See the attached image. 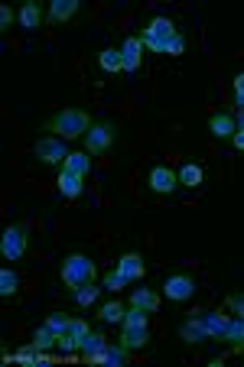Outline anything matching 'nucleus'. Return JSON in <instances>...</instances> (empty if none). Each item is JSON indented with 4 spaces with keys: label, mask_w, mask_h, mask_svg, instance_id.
Here are the masks:
<instances>
[{
    "label": "nucleus",
    "mask_w": 244,
    "mask_h": 367,
    "mask_svg": "<svg viewBox=\"0 0 244 367\" xmlns=\"http://www.w3.org/2000/svg\"><path fill=\"white\" fill-rule=\"evenodd\" d=\"M98 296H101V290L95 283H88V286H78V290H72V299H75L78 306L82 309H88V306H95L98 302Z\"/></svg>",
    "instance_id": "a878e982"
},
{
    "label": "nucleus",
    "mask_w": 244,
    "mask_h": 367,
    "mask_svg": "<svg viewBox=\"0 0 244 367\" xmlns=\"http://www.w3.org/2000/svg\"><path fill=\"white\" fill-rule=\"evenodd\" d=\"M101 319L107 322V325H115V322H124V306L121 302H105V306H101Z\"/></svg>",
    "instance_id": "cd10ccee"
},
{
    "label": "nucleus",
    "mask_w": 244,
    "mask_h": 367,
    "mask_svg": "<svg viewBox=\"0 0 244 367\" xmlns=\"http://www.w3.org/2000/svg\"><path fill=\"white\" fill-rule=\"evenodd\" d=\"M163 292H166V299H173V302H186V299H192V292H196V280H192L189 273H176L163 283Z\"/></svg>",
    "instance_id": "423d86ee"
},
{
    "label": "nucleus",
    "mask_w": 244,
    "mask_h": 367,
    "mask_svg": "<svg viewBox=\"0 0 244 367\" xmlns=\"http://www.w3.org/2000/svg\"><path fill=\"white\" fill-rule=\"evenodd\" d=\"M225 306H228L235 315H241V319H244V292H231V296L225 299Z\"/></svg>",
    "instance_id": "72a5a7b5"
},
{
    "label": "nucleus",
    "mask_w": 244,
    "mask_h": 367,
    "mask_svg": "<svg viewBox=\"0 0 244 367\" xmlns=\"http://www.w3.org/2000/svg\"><path fill=\"white\" fill-rule=\"evenodd\" d=\"M179 338H183V341H189V344H206V341H212V335H208L202 315H189V319L179 322Z\"/></svg>",
    "instance_id": "0eeeda50"
},
{
    "label": "nucleus",
    "mask_w": 244,
    "mask_h": 367,
    "mask_svg": "<svg viewBox=\"0 0 244 367\" xmlns=\"http://www.w3.org/2000/svg\"><path fill=\"white\" fill-rule=\"evenodd\" d=\"M127 283H130V280H127V276H124V273H121V270H117V267H115V270H111V273L105 276V290H111V292L124 290V286H127Z\"/></svg>",
    "instance_id": "7c9ffc66"
},
{
    "label": "nucleus",
    "mask_w": 244,
    "mask_h": 367,
    "mask_svg": "<svg viewBox=\"0 0 244 367\" xmlns=\"http://www.w3.org/2000/svg\"><path fill=\"white\" fill-rule=\"evenodd\" d=\"M59 273H62V283L69 286V292H72V290H78V286L95 283L98 267H95V261L92 257H85V253H69V257L62 261Z\"/></svg>",
    "instance_id": "f03ea898"
},
{
    "label": "nucleus",
    "mask_w": 244,
    "mask_h": 367,
    "mask_svg": "<svg viewBox=\"0 0 244 367\" xmlns=\"http://www.w3.org/2000/svg\"><path fill=\"white\" fill-rule=\"evenodd\" d=\"M130 306H140V309H147V312H157L160 309V296L153 290H134L130 292Z\"/></svg>",
    "instance_id": "4be33fe9"
},
{
    "label": "nucleus",
    "mask_w": 244,
    "mask_h": 367,
    "mask_svg": "<svg viewBox=\"0 0 244 367\" xmlns=\"http://www.w3.org/2000/svg\"><path fill=\"white\" fill-rule=\"evenodd\" d=\"M59 348H62V354H72V351H78L82 344H78L72 335H59Z\"/></svg>",
    "instance_id": "f704fd0d"
},
{
    "label": "nucleus",
    "mask_w": 244,
    "mask_h": 367,
    "mask_svg": "<svg viewBox=\"0 0 244 367\" xmlns=\"http://www.w3.org/2000/svg\"><path fill=\"white\" fill-rule=\"evenodd\" d=\"M235 124H238V131H244V107L235 111Z\"/></svg>",
    "instance_id": "ea45409f"
},
{
    "label": "nucleus",
    "mask_w": 244,
    "mask_h": 367,
    "mask_svg": "<svg viewBox=\"0 0 244 367\" xmlns=\"http://www.w3.org/2000/svg\"><path fill=\"white\" fill-rule=\"evenodd\" d=\"M117 270H121L124 276H127L130 283H137V280H144V257L140 253H134V251H127V253H121V261H117Z\"/></svg>",
    "instance_id": "9d476101"
},
{
    "label": "nucleus",
    "mask_w": 244,
    "mask_h": 367,
    "mask_svg": "<svg viewBox=\"0 0 244 367\" xmlns=\"http://www.w3.org/2000/svg\"><path fill=\"white\" fill-rule=\"evenodd\" d=\"M147 309H140V306H130V309H124V322L121 325H147Z\"/></svg>",
    "instance_id": "c756f323"
},
{
    "label": "nucleus",
    "mask_w": 244,
    "mask_h": 367,
    "mask_svg": "<svg viewBox=\"0 0 244 367\" xmlns=\"http://www.w3.org/2000/svg\"><path fill=\"white\" fill-rule=\"evenodd\" d=\"M198 315H202V322H206L208 335H212L215 341H221V338H225V332H228V322H231V315H225V312H215V309H206V312H198Z\"/></svg>",
    "instance_id": "ddd939ff"
},
{
    "label": "nucleus",
    "mask_w": 244,
    "mask_h": 367,
    "mask_svg": "<svg viewBox=\"0 0 244 367\" xmlns=\"http://www.w3.org/2000/svg\"><path fill=\"white\" fill-rule=\"evenodd\" d=\"M176 185H179V176H176L169 166H153V169H150V189H153V192L169 195Z\"/></svg>",
    "instance_id": "1a4fd4ad"
},
{
    "label": "nucleus",
    "mask_w": 244,
    "mask_h": 367,
    "mask_svg": "<svg viewBox=\"0 0 244 367\" xmlns=\"http://www.w3.org/2000/svg\"><path fill=\"white\" fill-rule=\"evenodd\" d=\"M65 335H72L78 344H82V338L88 335V325H85L82 319H69V332H65Z\"/></svg>",
    "instance_id": "473e14b6"
},
{
    "label": "nucleus",
    "mask_w": 244,
    "mask_h": 367,
    "mask_svg": "<svg viewBox=\"0 0 244 367\" xmlns=\"http://www.w3.org/2000/svg\"><path fill=\"white\" fill-rule=\"evenodd\" d=\"M33 348H36V354H43V351H49V348H53V344H59V335H55L53 329H49L46 322H43V325H39L36 332H33Z\"/></svg>",
    "instance_id": "a211bd4d"
},
{
    "label": "nucleus",
    "mask_w": 244,
    "mask_h": 367,
    "mask_svg": "<svg viewBox=\"0 0 244 367\" xmlns=\"http://www.w3.org/2000/svg\"><path fill=\"white\" fill-rule=\"evenodd\" d=\"M16 286H20V276H16L14 270H10V267L0 270V296H14Z\"/></svg>",
    "instance_id": "bb28decb"
},
{
    "label": "nucleus",
    "mask_w": 244,
    "mask_h": 367,
    "mask_svg": "<svg viewBox=\"0 0 244 367\" xmlns=\"http://www.w3.org/2000/svg\"><path fill=\"white\" fill-rule=\"evenodd\" d=\"M107 338L105 335H98V332H88V335L82 338V348H78V351H82V361H88V364H98L101 361V354L107 351Z\"/></svg>",
    "instance_id": "6e6552de"
},
{
    "label": "nucleus",
    "mask_w": 244,
    "mask_h": 367,
    "mask_svg": "<svg viewBox=\"0 0 244 367\" xmlns=\"http://www.w3.org/2000/svg\"><path fill=\"white\" fill-rule=\"evenodd\" d=\"M231 143H235V150H241L244 153V131H238L235 137H231Z\"/></svg>",
    "instance_id": "58836bf2"
},
{
    "label": "nucleus",
    "mask_w": 244,
    "mask_h": 367,
    "mask_svg": "<svg viewBox=\"0 0 244 367\" xmlns=\"http://www.w3.org/2000/svg\"><path fill=\"white\" fill-rule=\"evenodd\" d=\"M144 33H150V36H157V39H169L176 33V26H173V20H166V16H153Z\"/></svg>",
    "instance_id": "393cba45"
},
{
    "label": "nucleus",
    "mask_w": 244,
    "mask_h": 367,
    "mask_svg": "<svg viewBox=\"0 0 244 367\" xmlns=\"http://www.w3.org/2000/svg\"><path fill=\"white\" fill-rule=\"evenodd\" d=\"M75 13H78V0H53L46 16H49V23H65Z\"/></svg>",
    "instance_id": "2eb2a0df"
},
{
    "label": "nucleus",
    "mask_w": 244,
    "mask_h": 367,
    "mask_svg": "<svg viewBox=\"0 0 244 367\" xmlns=\"http://www.w3.org/2000/svg\"><path fill=\"white\" fill-rule=\"evenodd\" d=\"M127 354H130V351L124 348L121 341H117V344H107V351L101 354L98 364H105V367H124V364H127Z\"/></svg>",
    "instance_id": "412c9836"
},
{
    "label": "nucleus",
    "mask_w": 244,
    "mask_h": 367,
    "mask_svg": "<svg viewBox=\"0 0 244 367\" xmlns=\"http://www.w3.org/2000/svg\"><path fill=\"white\" fill-rule=\"evenodd\" d=\"M124 72H137L140 69V55H144V43H140V36H127L124 39Z\"/></svg>",
    "instance_id": "4468645a"
},
{
    "label": "nucleus",
    "mask_w": 244,
    "mask_h": 367,
    "mask_svg": "<svg viewBox=\"0 0 244 367\" xmlns=\"http://www.w3.org/2000/svg\"><path fill=\"white\" fill-rule=\"evenodd\" d=\"M235 107H244V72L235 75Z\"/></svg>",
    "instance_id": "c9c22d12"
},
{
    "label": "nucleus",
    "mask_w": 244,
    "mask_h": 367,
    "mask_svg": "<svg viewBox=\"0 0 244 367\" xmlns=\"http://www.w3.org/2000/svg\"><path fill=\"white\" fill-rule=\"evenodd\" d=\"M208 131H212V137H218V140H231L238 133L235 114H212L208 117Z\"/></svg>",
    "instance_id": "f8f14e48"
},
{
    "label": "nucleus",
    "mask_w": 244,
    "mask_h": 367,
    "mask_svg": "<svg viewBox=\"0 0 244 367\" xmlns=\"http://www.w3.org/2000/svg\"><path fill=\"white\" fill-rule=\"evenodd\" d=\"M98 65L101 72H124V53L121 49H105V53H98Z\"/></svg>",
    "instance_id": "b1692460"
},
{
    "label": "nucleus",
    "mask_w": 244,
    "mask_h": 367,
    "mask_svg": "<svg viewBox=\"0 0 244 367\" xmlns=\"http://www.w3.org/2000/svg\"><path fill=\"white\" fill-rule=\"evenodd\" d=\"M176 176H179V185H189V189H196V185H202V176H206V172H202V166H198V163H183Z\"/></svg>",
    "instance_id": "aec40b11"
},
{
    "label": "nucleus",
    "mask_w": 244,
    "mask_h": 367,
    "mask_svg": "<svg viewBox=\"0 0 244 367\" xmlns=\"http://www.w3.org/2000/svg\"><path fill=\"white\" fill-rule=\"evenodd\" d=\"M183 53H186V36L176 30L173 36L166 39V55H183Z\"/></svg>",
    "instance_id": "2f4dec72"
},
{
    "label": "nucleus",
    "mask_w": 244,
    "mask_h": 367,
    "mask_svg": "<svg viewBox=\"0 0 244 367\" xmlns=\"http://www.w3.org/2000/svg\"><path fill=\"white\" fill-rule=\"evenodd\" d=\"M221 341H228V348L235 354H244V319H241V315H231L228 332H225V338H221Z\"/></svg>",
    "instance_id": "dca6fc26"
},
{
    "label": "nucleus",
    "mask_w": 244,
    "mask_h": 367,
    "mask_svg": "<svg viewBox=\"0 0 244 367\" xmlns=\"http://www.w3.org/2000/svg\"><path fill=\"white\" fill-rule=\"evenodd\" d=\"M16 20H20V26H23V30H36V26L43 23V7H39L36 0H30V4H23V7H20Z\"/></svg>",
    "instance_id": "f3484780"
},
{
    "label": "nucleus",
    "mask_w": 244,
    "mask_h": 367,
    "mask_svg": "<svg viewBox=\"0 0 244 367\" xmlns=\"http://www.w3.org/2000/svg\"><path fill=\"white\" fill-rule=\"evenodd\" d=\"M92 117L85 114L82 107H62L59 114H53L46 121V131L49 133H62V140H85V133L92 131Z\"/></svg>",
    "instance_id": "f257e3e1"
},
{
    "label": "nucleus",
    "mask_w": 244,
    "mask_h": 367,
    "mask_svg": "<svg viewBox=\"0 0 244 367\" xmlns=\"http://www.w3.org/2000/svg\"><path fill=\"white\" fill-rule=\"evenodd\" d=\"M111 143H115V127H111V124H105V121L92 124V131L85 133V150H88L92 156L107 153V150H111Z\"/></svg>",
    "instance_id": "39448f33"
},
{
    "label": "nucleus",
    "mask_w": 244,
    "mask_h": 367,
    "mask_svg": "<svg viewBox=\"0 0 244 367\" xmlns=\"http://www.w3.org/2000/svg\"><path fill=\"white\" fill-rule=\"evenodd\" d=\"M46 325L55 332V335H65V332H69V315H65V312H49L46 315Z\"/></svg>",
    "instance_id": "c85d7f7f"
},
{
    "label": "nucleus",
    "mask_w": 244,
    "mask_h": 367,
    "mask_svg": "<svg viewBox=\"0 0 244 367\" xmlns=\"http://www.w3.org/2000/svg\"><path fill=\"white\" fill-rule=\"evenodd\" d=\"M33 153H36L39 163L55 166V163H65V160H69V146H65V140H62V137H43V140H36Z\"/></svg>",
    "instance_id": "20e7f679"
},
{
    "label": "nucleus",
    "mask_w": 244,
    "mask_h": 367,
    "mask_svg": "<svg viewBox=\"0 0 244 367\" xmlns=\"http://www.w3.org/2000/svg\"><path fill=\"white\" fill-rule=\"evenodd\" d=\"M147 341H150L147 325H121V344L127 348V351H137V348H144Z\"/></svg>",
    "instance_id": "9b49d317"
},
{
    "label": "nucleus",
    "mask_w": 244,
    "mask_h": 367,
    "mask_svg": "<svg viewBox=\"0 0 244 367\" xmlns=\"http://www.w3.org/2000/svg\"><path fill=\"white\" fill-rule=\"evenodd\" d=\"M62 169L65 172H75V176H88L92 172V160H88V153H69V160L62 163Z\"/></svg>",
    "instance_id": "5701e85b"
},
{
    "label": "nucleus",
    "mask_w": 244,
    "mask_h": 367,
    "mask_svg": "<svg viewBox=\"0 0 244 367\" xmlns=\"http://www.w3.org/2000/svg\"><path fill=\"white\" fill-rule=\"evenodd\" d=\"M59 192L65 195V199H78V195H82V176L62 169V172H59Z\"/></svg>",
    "instance_id": "6ab92c4d"
},
{
    "label": "nucleus",
    "mask_w": 244,
    "mask_h": 367,
    "mask_svg": "<svg viewBox=\"0 0 244 367\" xmlns=\"http://www.w3.org/2000/svg\"><path fill=\"white\" fill-rule=\"evenodd\" d=\"M26 234H30V224H10L0 237V253L7 261H20L26 253Z\"/></svg>",
    "instance_id": "7ed1b4c3"
},
{
    "label": "nucleus",
    "mask_w": 244,
    "mask_h": 367,
    "mask_svg": "<svg viewBox=\"0 0 244 367\" xmlns=\"http://www.w3.org/2000/svg\"><path fill=\"white\" fill-rule=\"evenodd\" d=\"M16 16H14V10L7 7V4H4V7H0V30H10V23H14Z\"/></svg>",
    "instance_id": "e433bc0d"
},
{
    "label": "nucleus",
    "mask_w": 244,
    "mask_h": 367,
    "mask_svg": "<svg viewBox=\"0 0 244 367\" xmlns=\"http://www.w3.org/2000/svg\"><path fill=\"white\" fill-rule=\"evenodd\" d=\"M33 351H36V348H33V344H30V348H23V351H20V354H14V358H7V361H20V364H33Z\"/></svg>",
    "instance_id": "4c0bfd02"
}]
</instances>
